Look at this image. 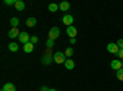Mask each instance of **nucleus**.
<instances>
[{
  "instance_id": "nucleus-1",
  "label": "nucleus",
  "mask_w": 123,
  "mask_h": 91,
  "mask_svg": "<svg viewBox=\"0 0 123 91\" xmlns=\"http://www.w3.org/2000/svg\"><path fill=\"white\" fill-rule=\"evenodd\" d=\"M65 60H67V57H65L64 53H62V52H57V53H54V55H53V62H55L57 64L65 63Z\"/></svg>"
},
{
  "instance_id": "nucleus-2",
  "label": "nucleus",
  "mask_w": 123,
  "mask_h": 91,
  "mask_svg": "<svg viewBox=\"0 0 123 91\" xmlns=\"http://www.w3.org/2000/svg\"><path fill=\"white\" fill-rule=\"evenodd\" d=\"M60 36V30L58 28V27H52L49 30V32H48V38L49 39H57L58 37Z\"/></svg>"
},
{
  "instance_id": "nucleus-3",
  "label": "nucleus",
  "mask_w": 123,
  "mask_h": 91,
  "mask_svg": "<svg viewBox=\"0 0 123 91\" xmlns=\"http://www.w3.org/2000/svg\"><path fill=\"white\" fill-rule=\"evenodd\" d=\"M107 50L112 54H118L119 52V47L117 46V43H108L107 44Z\"/></svg>"
},
{
  "instance_id": "nucleus-4",
  "label": "nucleus",
  "mask_w": 123,
  "mask_h": 91,
  "mask_svg": "<svg viewBox=\"0 0 123 91\" xmlns=\"http://www.w3.org/2000/svg\"><path fill=\"white\" fill-rule=\"evenodd\" d=\"M18 41L21 43H24V44H26V43H28L31 41V37H30V35L27 32H21L20 36H18Z\"/></svg>"
},
{
  "instance_id": "nucleus-5",
  "label": "nucleus",
  "mask_w": 123,
  "mask_h": 91,
  "mask_svg": "<svg viewBox=\"0 0 123 91\" xmlns=\"http://www.w3.org/2000/svg\"><path fill=\"white\" fill-rule=\"evenodd\" d=\"M111 68L113 69V70H116V72H118L119 69H122V60H119V59H113L111 62Z\"/></svg>"
},
{
  "instance_id": "nucleus-6",
  "label": "nucleus",
  "mask_w": 123,
  "mask_h": 91,
  "mask_svg": "<svg viewBox=\"0 0 123 91\" xmlns=\"http://www.w3.org/2000/svg\"><path fill=\"white\" fill-rule=\"evenodd\" d=\"M73 22H74V17L71 16V15H64V16H63V24H64L67 27L71 26V25H73Z\"/></svg>"
},
{
  "instance_id": "nucleus-7",
  "label": "nucleus",
  "mask_w": 123,
  "mask_h": 91,
  "mask_svg": "<svg viewBox=\"0 0 123 91\" xmlns=\"http://www.w3.org/2000/svg\"><path fill=\"white\" fill-rule=\"evenodd\" d=\"M20 33H21V32H20L18 30H17V27H12V28H11V30H10V31L7 32V37L12 39V38L18 37V36H20Z\"/></svg>"
},
{
  "instance_id": "nucleus-8",
  "label": "nucleus",
  "mask_w": 123,
  "mask_h": 91,
  "mask_svg": "<svg viewBox=\"0 0 123 91\" xmlns=\"http://www.w3.org/2000/svg\"><path fill=\"white\" fill-rule=\"evenodd\" d=\"M76 33H78L76 27H74V26H69V27H67V35H68L70 38H75Z\"/></svg>"
},
{
  "instance_id": "nucleus-9",
  "label": "nucleus",
  "mask_w": 123,
  "mask_h": 91,
  "mask_svg": "<svg viewBox=\"0 0 123 91\" xmlns=\"http://www.w3.org/2000/svg\"><path fill=\"white\" fill-rule=\"evenodd\" d=\"M64 65H65V68H67L68 70H73V69L75 68V63H74L73 59H67L65 63H64Z\"/></svg>"
},
{
  "instance_id": "nucleus-10",
  "label": "nucleus",
  "mask_w": 123,
  "mask_h": 91,
  "mask_svg": "<svg viewBox=\"0 0 123 91\" xmlns=\"http://www.w3.org/2000/svg\"><path fill=\"white\" fill-rule=\"evenodd\" d=\"M3 91H16V87L12 83H6L3 86Z\"/></svg>"
},
{
  "instance_id": "nucleus-11",
  "label": "nucleus",
  "mask_w": 123,
  "mask_h": 91,
  "mask_svg": "<svg viewBox=\"0 0 123 91\" xmlns=\"http://www.w3.org/2000/svg\"><path fill=\"white\" fill-rule=\"evenodd\" d=\"M69 9H70V4L68 1H62L59 4V10L60 11H68Z\"/></svg>"
},
{
  "instance_id": "nucleus-12",
  "label": "nucleus",
  "mask_w": 123,
  "mask_h": 91,
  "mask_svg": "<svg viewBox=\"0 0 123 91\" xmlns=\"http://www.w3.org/2000/svg\"><path fill=\"white\" fill-rule=\"evenodd\" d=\"M36 24H37V18H35V17H28V18L26 20L27 27H35Z\"/></svg>"
},
{
  "instance_id": "nucleus-13",
  "label": "nucleus",
  "mask_w": 123,
  "mask_h": 91,
  "mask_svg": "<svg viewBox=\"0 0 123 91\" xmlns=\"http://www.w3.org/2000/svg\"><path fill=\"white\" fill-rule=\"evenodd\" d=\"M15 7H16L17 11H22V10H25V3L22 0H17L16 4H15Z\"/></svg>"
},
{
  "instance_id": "nucleus-14",
  "label": "nucleus",
  "mask_w": 123,
  "mask_h": 91,
  "mask_svg": "<svg viewBox=\"0 0 123 91\" xmlns=\"http://www.w3.org/2000/svg\"><path fill=\"white\" fill-rule=\"evenodd\" d=\"M24 50H25V53H32V50H33V44L31 43V42L24 44Z\"/></svg>"
},
{
  "instance_id": "nucleus-15",
  "label": "nucleus",
  "mask_w": 123,
  "mask_h": 91,
  "mask_svg": "<svg viewBox=\"0 0 123 91\" xmlns=\"http://www.w3.org/2000/svg\"><path fill=\"white\" fill-rule=\"evenodd\" d=\"M9 50H10V52H17V50H18V44L16 42L9 43Z\"/></svg>"
},
{
  "instance_id": "nucleus-16",
  "label": "nucleus",
  "mask_w": 123,
  "mask_h": 91,
  "mask_svg": "<svg viewBox=\"0 0 123 91\" xmlns=\"http://www.w3.org/2000/svg\"><path fill=\"white\" fill-rule=\"evenodd\" d=\"M48 10H49L50 12H55L57 10H59V5H57V4L52 3V4H49V6H48Z\"/></svg>"
},
{
  "instance_id": "nucleus-17",
  "label": "nucleus",
  "mask_w": 123,
  "mask_h": 91,
  "mask_svg": "<svg viewBox=\"0 0 123 91\" xmlns=\"http://www.w3.org/2000/svg\"><path fill=\"white\" fill-rule=\"evenodd\" d=\"M18 24H20V20L17 17H12L11 20H10V25H11L12 27H17Z\"/></svg>"
},
{
  "instance_id": "nucleus-18",
  "label": "nucleus",
  "mask_w": 123,
  "mask_h": 91,
  "mask_svg": "<svg viewBox=\"0 0 123 91\" xmlns=\"http://www.w3.org/2000/svg\"><path fill=\"white\" fill-rule=\"evenodd\" d=\"M46 46H47V48H49V49H52L53 47H54V41L53 39H47V42H46Z\"/></svg>"
},
{
  "instance_id": "nucleus-19",
  "label": "nucleus",
  "mask_w": 123,
  "mask_h": 91,
  "mask_svg": "<svg viewBox=\"0 0 123 91\" xmlns=\"http://www.w3.org/2000/svg\"><path fill=\"white\" fill-rule=\"evenodd\" d=\"M64 54H65V57H71V55L74 54V49H73V48H67L65 52H64Z\"/></svg>"
},
{
  "instance_id": "nucleus-20",
  "label": "nucleus",
  "mask_w": 123,
  "mask_h": 91,
  "mask_svg": "<svg viewBox=\"0 0 123 91\" xmlns=\"http://www.w3.org/2000/svg\"><path fill=\"white\" fill-rule=\"evenodd\" d=\"M116 75H117V79L121 80V81H123V68L119 69L118 72H116Z\"/></svg>"
},
{
  "instance_id": "nucleus-21",
  "label": "nucleus",
  "mask_w": 123,
  "mask_h": 91,
  "mask_svg": "<svg viewBox=\"0 0 123 91\" xmlns=\"http://www.w3.org/2000/svg\"><path fill=\"white\" fill-rule=\"evenodd\" d=\"M50 62H52V59H50V57H49V55L43 57V59H42V63H43V64H47V65H49V64H50Z\"/></svg>"
},
{
  "instance_id": "nucleus-22",
  "label": "nucleus",
  "mask_w": 123,
  "mask_h": 91,
  "mask_svg": "<svg viewBox=\"0 0 123 91\" xmlns=\"http://www.w3.org/2000/svg\"><path fill=\"white\" fill-rule=\"evenodd\" d=\"M16 1H17V0H5L4 4H5V5H7V6H10V5H15V4H16Z\"/></svg>"
},
{
  "instance_id": "nucleus-23",
  "label": "nucleus",
  "mask_w": 123,
  "mask_h": 91,
  "mask_svg": "<svg viewBox=\"0 0 123 91\" xmlns=\"http://www.w3.org/2000/svg\"><path fill=\"white\" fill-rule=\"evenodd\" d=\"M30 42L32 43V44L37 43V42H38V37H37V36H32V37H31V41H30Z\"/></svg>"
},
{
  "instance_id": "nucleus-24",
  "label": "nucleus",
  "mask_w": 123,
  "mask_h": 91,
  "mask_svg": "<svg viewBox=\"0 0 123 91\" xmlns=\"http://www.w3.org/2000/svg\"><path fill=\"white\" fill-rule=\"evenodd\" d=\"M116 43H117V46L119 47V49L123 48V39H117V42H116Z\"/></svg>"
},
{
  "instance_id": "nucleus-25",
  "label": "nucleus",
  "mask_w": 123,
  "mask_h": 91,
  "mask_svg": "<svg viewBox=\"0 0 123 91\" xmlns=\"http://www.w3.org/2000/svg\"><path fill=\"white\" fill-rule=\"evenodd\" d=\"M117 55H118V58H119V59H123V48H122V49H119V52H118V54H117Z\"/></svg>"
},
{
  "instance_id": "nucleus-26",
  "label": "nucleus",
  "mask_w": 123,
  "mask_h": 91,
  "mask_svg": "<svg viewBox=\"0 0 123 91\" xmlns=\"http://www.w3.org/2000/svg\"><path fill=\"white\" fill-rule=\"evenodd\" d=\"M49 89L47 87V86H42V87H41V91H48Z\"/></svg>"
},
{
  "instance_id": "nucleus-27",
  "label": "nucleus",
  "mask_w": 123,
  "mask_h": 91,
  "mask_svg": "<svg viewBox=\"0 0 123 91\" xmlns=\"http://www.w3.org/2000/svg\"><path fill=\"white\" fill-rule=\"evenodd\" d=\"M70 43L74 44V43H75V38H70Z\"/></svg>"
},
{
  "instance_id": "nucleus-28",
  "label": "nucleus",
  "mask_w": 123,
  "mask_h": 91,
  "mask_svg": "<svg viewBox=\"0 0 123 91\" xmlns=\"http://www.w3.org/2000/svg\"><path fill=\"white\" fill-rule=\"evenodd\" d=\"M48 91H57V90H55V89H49Z\"/></svg>"
},
{
  "instance_id": "nucleus-29",
  "label": "nucleus",
  "mask_w": 123,
  "mask_h": 91,
  "mask_svg": "<svg viewBox=\"0 0 123 91\" xmlns=\"http://www.w3.org/2000/svg\"><path fill=\"white\" fill-rule=\"evenodd\" d=\"M122 68H123V60H122Z\"/></svg>"
}]
</instances>
